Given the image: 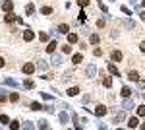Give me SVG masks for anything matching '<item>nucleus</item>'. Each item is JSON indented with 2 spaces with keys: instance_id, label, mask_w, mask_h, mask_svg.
I'll use <instances>...</instances> for the list:
<instances>
[{
  "instance_id": "obj_6",
  "label": "nucleus",
  "mask_w": 145,
  "mask_h": 130,
  "mask_svg": "<svg viewBox=\"0 0 145 130\" xmlns=\"http://www.w3.org/2000/svg\"><path fill=\"white\" fill-rule=\"evenodd\" d=\"M33 37H35V33H33V31H29V29H27L25 33H23V39H25V41H31Z\"/></svg>"
},
{
  "instance_id": "obj_24",
  "label": "nucleus",
  "mask_w": 145,
  "mask_h": 130,
  "mask_svg": "<svg viewBox=\"0 0 145 130\" xmlns=\"http://www.w3.org/2000/svg\"><path fill=\"white\" fill-rule=\"evenodd\" d=\"M18 99H19L18 93H12V95H10V101H18Z\"/></svg>"
},
{
  "instance_id": "obj_18",
  "label": "nucleus",
  "mask_w": 145,
  "mask_h": 130,
  "mask_svg": "<svg viewBox=\"0 0 145 130\" xmlns=\"http://www.w3.org/2000/svg\"><path fill=\"white\" fill-rule=\"evenodd\" d=\"M62 51L68 54V53H72V47H70V45H64V47H62Z\"/></svg>"
},
{
  "instance_id": "obj_27",
  "label": "nucleus",
  "mask_w": 145,
  "mask_h": 130,
  "mask_svg": "<svg viewBox=\"0 0 145 130\" xmlns=\"http://www.w3.org/2000/svg\"><path fill=\"white\" fill-rule=\"evenodd\" d=\"M77 4H79V6H87L89 0H77Z\"/></svg>"
},
{
  "instance_id": "obj_29",
  "label": "nucleus",
  "mask_w": 145,
  "mask_h": 130,
  "mask_svg": "<svg viewBox=\"0 0 145 130\" xmlns=\"http://www.w3.org/2000/svg\"><path fill=\"white\" fill-rule=\"evenodd\" d=\"M139 49H141V53H145V41L141 43V47H139Z\"/></svg>"
},
{
  "instance_id": "obj_8",
  "label": "nucleus",
  "mask_w": 145,
  "mask_h": 130,
  "mask_svg": "<svg viewBox=\"0 0 145 130\" xmlns=\"http://www.w3.org/2000/svg\"><path fill=\"white\" fill-rule=\"evenodd\" d=\"M103 86H104V87H110V86H112V78H108V76H107V78L103 80Z\"/></svg>"
},
{
  "instance_id": "obj_9",
  "label": "nucleus",
  "mask_w": 145,
  "mask_h": 130,
  "mask_svg": "<svg viewBox=\"0 0 145 130\" xmlns=\"http://www.w3.org/2000/svg\"><path fill=\"white\" fill-rule=\"evenodd\" d=\"M12 6H14V4H12V2H10V0H6V2H4V4H2V8H4V10H6V12H10V10H12Z\"/></svg>"
},
{
  "instance_id": "obj_3",
  "label": "nucleus",
  "mask_w": 145,
  "mask_h": 130,
  "mask_svg": "<svg viewBox=\"0 0 145 130\" xmlns=\"http://www.w3.org/2000/svg\"><path fill=\"white\" fill-rule=\"evenodd\" d=\"M128 78L132 80V82H137V80H139V74L136 72V70H132V72H128Z\"/></svg>"
},
{
  "instance_id": "obj_10",
  "label": "nucleus",
  "mask_w": 145,
  "mask_h": 130,
  "mask_svg": "<svg viewBox=\"0 0 145 130\" xmlns=\"http://www.w3.org/2000/svg\"><path fill=\"white\" fill-rule=\"evenodd\" d=\"M54 49H56V41L48 43V47H47V53H54Z\"/></svg>"
},
{
  "instance_id": "obj_15",
  "label": "nucleus",
  "mask_w": 145,
  "mask_h": 130,
  "mask_svg": "<svg viewBox=\"0 0 145 130\" xmlns=\"http://www.w3.org/2000/svg\"><path fill=\"white\" fill-rule=\"evenodd\" d=\"M41 12L44 14V16H48V14H52V8H48V6H44V8L41 10Z\"/></svg>"
},
{
  "instance_id": "obj_21",
  "label": "nucleus",
  "mask_w": 145,
  "mask_h": 130,
  "mask_svg": "<svg viewBox=\"0 0 145 130\" xmlns=\"http://www.w3.org/2000/svg\"><path fill=\"white\" fill-rule=\"evenodd\" d=\"M33 86H35V84L31 82V80H25V87H27V89H31Z\"/></svg>"
},
{
  "instance_id": "obj_17",
  "label": "nucleus",
  "mask_w": 145,
  "mask_h": 130,
  "mask_svg": "<svg viewBox=\"0 0 145 130\" xmlns=\"http://www.w3.org/2000/svg\"><path fill=\"white\" fill-rule=\"evenodd\" d=\"M25 12H27V14H33V12H35V6H33V4H29V6L25 8Z\"/></svg>"
},
{
  "instance_id": "obj_2",
  "label": "nucleus",
  "mask_w": 145,
  "mask_h": 130,
  "mask_svg": "<svg viewBox=\"0 0 145 130\" xmlns=\"http://www.w3.org/2000/svg\"><path fill=\"white\" fill-rule=\"evenodd\" d=\"M104 113H107V109H104L103 105H99V107H95V115H97V117H103Z\"/></svg>"
},
{
  "instance_id": "obj_7",
  "label": "nucleus",
  "mask_w": 145,
  "mask_h": 130,
  "mask_svg": "<svg viewBox=\"0 0 145 130\" xmlns=\"http://www.w3.org/2000/svg\"><path fill=\"white\" fill-rule=\"evenodd\" d=\"M128 126H130V128H136V126H137V118H136V117H132V118L128 121Z\"/></svg>"
},
{
  "instance_id": "obj_25",
  "label": "nucleus",
  "mask_w": 145,
  "mask_h": 130,
  "mask_svg": "<svg viewBox=\"0 0 145 130\" xmlns=\"http://www.w3.org/2000/svg\"><path fill=\"white\" fill-rule=\"evenodd\" d=\"M31 109H33V111H39V109H41V105H39V103H31Z\"/></svg>"
},
{
  "instance_id": "obj_19",
  "label": "nucleus",
  "mask_w": 145,
  "mask_h": 130,
  "mask_svg": "<svg viewBox=\"0 0 145 130\" xmlns=\"http://www.w3.org/2000/svg\"><path fill=\"white\" fill-rule=\"evenodd\" d=\"M108 70H110V72L114 74V76H118V70H116V68H114V64H110V66H108Z\"/></svg>"
},
{
  "instance_id": "obj_22",
  "label": "nucleus",
  "mask_w": 145,
  "mask_h": 130,
  "mask_svg": "<svg viewBox=\"0 0 145 130\" xmlns=\"http://www.w3.org/2000/svg\"><path fill=\"white\" fill-rule=\"evenodd\" d=\"M137 115H139V117H145V107H139L137 109Z\"/></svg>"
},
{
  "instance_id": "obj_1",
  "label": "nucleus",
  "mask_w": 145,
  "mask_h": 130,
  "mask_svg": "<svg viewBox=\"0 0 145 130\" xmlns=\"http://www.w3.org/2000/svg\"><path fill=\"white\" fill-rule=\"evenodd\" d=\"M6 22L8 23H14V22H21V18H18V16H14V14H6Z\"/></svg>"
},
{
  "instance_id": "obj_23",
  "label": "nucleus",
  "mask_w": 145,
  "mask_h": 130,
  "mask_svg": "<svg viewBox=\"0 0 145 130\" xmlns=\"http://www.w3.org/2000/svg\"><path fill=\"white\" fill-rule=\"evenodd\" d=\"M74 62H76V64L81 62V54H76V56H74Z\"/></svg>"
},
{
  "instance_id": "obj_26",
  "label": "nucleus",
  "mask_w": 145,
  "mask_h": 130,
  "mask_svg": "<svg viewBox=\"0 0 145 130\" xmlns=\"http://www.w3.org/2000/svg\"><path fill=\"white\" fill-rule=\"evenodd\" d=\"M132 107H133L132 101H126V103H124V109H132Z\"/></svg>"
},
{
  "instance_id": "obj_16",
  "label": "nucleus",
  "mask_w": 145,
  "mask_h": 130,
  "mask_svg": "<svg viewBox=\"0 0 145 130\" xmlns=\"http://www.w3.org/2000/svg\"><path fill=\"white\" fill-rule=\"evenodd\" d=\"M68 29H70V27L66 25V23H62V25H60V27H58V31H60V33H66V31H68Z\"/></svg>"
},
{
  "instance_id": "obj_5",
  "label": "nucleus",
  "mask_w": 145,
  "mask_h": 130,
  "mask_svg": "<svg viewBox=\"0 0 145 130\" xmlns=\"http://www.w3.org/2000/svg\"><path fill=\"white\" fill-rule=\"evenodd\" d=\"M33 72H35L33 64H25V66H23V74H33Z\"/></svg>"
},
{
  "instance_id": "obj_14",
  "label": "nucleus",
  "mask_w": 145,
  "mask_h": 130,
  "mask_svg": "<svg viewBox=\"0 0 145 130\" xmlns=\"http://www.w3.org/2000/svg\"><path fill=\"white\" fill-rule=\"evenodd\" d=\"M0 122H2V124H8V122H10V118L6 117V115H0Z\"/></svg>"
},
{
  "instance_id": "obj_12",
  "label": "nucleus",
  "mask_w": 145,
  "mask_h": 130,
  "mask_svg": "<svg viewBox=\"0 0 145 130\" xmlns=\"http://www.w3.org/2000/svg\"><path fill=\"white\" fill-rule=\"evenodd\" d=\"M122 95H124V97L132 95V89H130V87H122Z\"/></svg>"
},
{
  "instance_id": "obj_30",
  "label": "nucleus",
  "mask_w": 145,
  "mask_h": 130,
  "mask_svg": "<svg viewBox=\"0 0 145 130\" xmlns=\"http://www.w3.org/2000/svg\"><path fill=\"white\" fill-rule=\"evenodd\" d=\"M4 66V58H0V68H2Z\"/></svg>"
},
{
  "instance_id": "obj_28",
  "label": "nucleus",
  "mask_w": 145,
  "mask_h": 130,
  "mask_svg": "<svg viewBox=\"0 0 145 130\" xmlns=\"http://www.w3.org/2000/svg\"><path fill=\"white\" fill-rule=\"evenodd\" d=\"M41 41H48V35L47 33H41Z\"/></svg>"
},
{
  "instance_id": "obj_31",
  "label": "nucleus",
  "mask_w": 145,
  "mask_h": 130,
  "mask_svg": "<svg viewBox=\"0 0 145 130\" xmlns=\"http://www.w3.org/2000/svg\"><path fill=\"white\" fill-rule=\"evenodd\" d=\"M143 6H145V0H143Z\"/></svg>"
},
{
  "instance_id": "obj_11",
  "label": "nucleus",
  "mask_w": 145,
  "mask_h": 130,
  "mask_svg": "<svg viewBox=\"0 0 145 130\" xmlns=\"http://www.w3.org/2000/svg\"><path fill=\"white\" fill-rule=\"evenodd\" d=\"M68 41H70V43H77V35H76V33H70V35H68Z\"/></svg>"
},
{
  "instance_id": "obj_4",
  "label": "nucleus",
  "mask_w": 145,
  "mask_h": 130,
  "mask_svg": "<svg viewBox=\"0 0 145 130\" xmlns=\"http://www.w3.org/2000/svg\"><path fill=\"white\" fill-rule=\"evenodd\" d=\"M110 58H112V60H122V53H120V51H112L110 53Z\"/></svg>"
},
{
  "instance_id": "obj_20",
  "label": "nucleus",
  "mask_w": 145,
  "mask_h": 130,
  "mask_svg": "<svg viewBox=\"0 0 145 130\" xmlns=\"http://www.w3.org/2000/svg\"><path fill=\"white\" fill-rule=\"evenodd\" d=\"M91 43H93V45L99 43V35H91Z\"/></svg>"
},
{
  "instance_id": "obj_13",
  "label": "nucleus",
  "mask_w": 145,
  "mask_h": 130,
  "mask_svg": "<svg viewBox=\"0 0 145 130\" xmlns=\"http://www.w3.org/2000/svg\"><path fill=\"white\" fill-rule=\"evenodd\" d=\"M77 91H79L77 87H70L68 89V95H77Z\"/></svg>"
}]
</instances>
